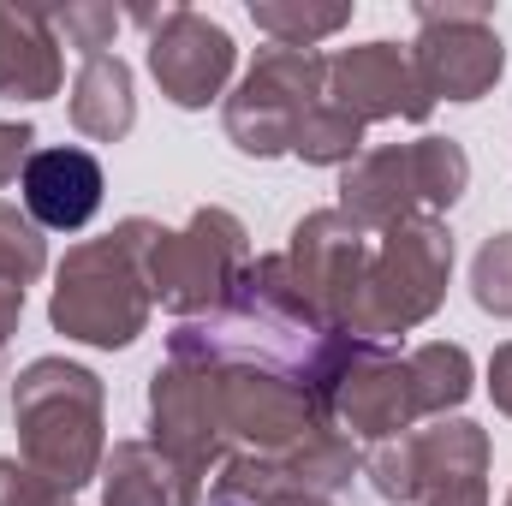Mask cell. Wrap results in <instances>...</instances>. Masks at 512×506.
Returning <instances> with one entry per match:
<instances>
[{"label":"cell","instance_id":"obj_20","mask_svg":"<svg viewBox=\"0 0 512 506\" xmlns=\"http://www.w3.org/2000/svg\"><path fill=\"white\" fill-rule=\"evenodd\" d=\"M411 370V399H417V417H447L471 399L477 370H471V352L453 346V340H429L405 358Z\"/></svg>","mask_w":512,"mask_h":506},{"label":"cell","instance_id":"obj_17","mask_svg":"<svg viewBox=\"0 0 512 506\" xmlns=\"http://www.w3.org/2000/svg\"><path fill=\"white\" fill-rule=\"evenodd\" d=\"M66 84L60 36L48 12L0 6V102H48Z\"/></svg>","mask_w":512,"mask_h":506},{"label":"cell","instance_id":"obj_10","mask_svg":"<svg viewBox=\"0 0 512 506\" xmlns=\"http://www.w3.org/2000/svg\"><path fill=\"white\" fill-rule=\"evenodd\" d=\"M352 477H364V453L352 435H322L310 447L256 459V453H227L221 471L209 477L203 506H274V501H334L340 489H352Z\"/></svg>","mask_w":512,"mask_h":506},{"label":"cell","instance_id":"obj_14","mask_svg":"<svg viewBox=\"0 0 512 506\" xmlns=\"http://www.w3.org/2000/svg\"><path fill=\"white\" fill-rule=\"evenodd\" d=\"M328 102L346 108L358 126H376V120H411V126H423L435 114V102L423 96V84L411 72V54L393 48V42L340 48L328 60Z\"/></svg>","mask_w":512,"mask_h":506},{"label":"cell","instance_id":"obj_9","mask_svg":"<svg viewBox=\"0 0 512 506\" xmlns=\"http://www.w3.org/2000/svg\"><path fill=\"white\" fill-rule=\"evenodd\" d=\"M215 387H221V429H227L233 453L274 459V453H292V447H310V441L334 435L328 399L292 376L227 364V370H215Z\"/></svg>","mask_w":512,"mask_h":506},{"label":"cell","instance_id":"obj_33","mask_svg":"<svg viewBox=\"0 0 512 506\" xmlns=\"http://www.w3.org/2000/svg\"><path fill=\"white\" fill-rule=\"evenodd\" d=\"M507 506H512V495H507Z\"/></svg>","mask_w":512,"mask_h":506},{"label":"cell","instance_id":"obj_2","mask_svg":"<svg viewBox=\"0 0 512 506\" xmlns=\"http://www.w3.org/2000/svg\"><path fill=\"white\" fill-rule=\"evenodd\" d=\"M12 429L18 459L54 489L78 495L102 477L108 459V387L72 358H36L12 381Z\"/></svg>","mask_w":512,"mask_h":506},{"label":"cell","instance_id":"obj_24","mask_svg":"<svg viewBox=\"0 0 512 506\" xmlns=\"http://www.w3.org/2000/svg\"><path fill=\"white\" fill-rule=\"evenodd\" d=\"M42 268H48V233L18 203H0V280L30 286L42 280Z\"/></svg>","mask_w":512,"mask_h":506},{"label":"cell","instance_id":"obj_16","mask_svg":"<svg viewBox=\"0 0 512 506\" xmlns=\"http://www.w3.org/2000/svg\"><path fill=\"white\" fill-rule=\"evenodd\" d=\"M364 233L376 227H399V221H417L423 215V191H417V155L411 143H382V149H364L346 173H340V203Z\"/></svg>","mask_w":512,"mask_h":506},{"label":"cell","instance_id":"obj_22","mask_svg":"<svg viewBox=\"0 0 512 506\" xmlns=\"http://www.w3.org/2000/svg\"><path fill=\"white\" fill-rule=\"evenodd\" d=\"M292 155L310 161V167H352V161L364 155V126H358L346 108L316 102V108L298 120V131H292Z\"/></svg>","mask_w":512,"mask_h":506},{"label":"cell","instance_id":"obj_29","mask_svg":"<svg viewBox=\"0 0 512 506\" xmlns=\"http://www.w3.org/2000/svg\"><path fill=\"white\" fill-rule=\"evenodd\" d=\"M489 399L501 417H512V340L495 346V358H489Z\"/></svg>","mask_w":512,"mask_h":506},{"label":"cell","instance_id":"obj_28","mask_svg":"<svg viewBox=\"0 0 512 506\" xmlns=\"http://www.w3.org/2000/svg\"><path fill=\"white\" fill-rule=\"evenodd\" d=\"M30 155H36V131L24 126V120H0V191L24 179Z\"/></svg>","mask_w":512,"mask_h":506},{"label":"cell","instance_id":"obj_1","mask_svg":"<svg viewBox=\"0 0 512 506\" xmlns=\"http://www.w3.org/2000/svg\"><path fill=\"white\" fill-rule=\"evenodd\" d=\"M155 239H161V227L131 215L108 239L72 245L66 262L54 268V298H48L54 334L96 346V352L131 346L155 310V292H149V245Z\"/></svg>","mask_w":512,"mask_h":506},{"label":"cell","instance_id":"obj_27","mask_svg":"<svg viewBox=\"0 0 512 506\" xmlns=\"http://www.w3.org/2000/svg\"><path fill=\"white\" fill-rule=\"evenodd\" d=\"M0 506H72L66 489H54L42 471H30L24 459H0Z\"/></svg>","mask_w":512,"mask_h":506},{"label":"cell","instance_id":"obj_31","mask_svg":"<svg viewBox=\"0 0 512 506\" xmlns=\"http://www.w3.org/2000/svg\"><path fill=\"white\" fill-rule=\"evenodd\" d=\"M423 506H489V483H471V489H447V495H435V501Z\"/></svg>","mask_w":512,"mask_h":506},{"label":"cell","instance_id":"obj_25","mask_svg":"<svg viewBox=\"0 0 512 506\" xmlns=\"http://www.w3.org/2000/svg\"><path fill=\"white\" fill-rule=\"evenodd\" d=\"M471 298H477L483 316L512 322V233L483 239V251L471 262Z\"/></svg>","mask_w":512,"mask_h":506},{"label":"cell","instance_id":"obj_13","mask_svg":"<svg viewBox=\"0 0 512 506\" xmlns=\"http://www.w3.org/2000/svg\"><path fill=\"white\" fill-rule=\"evenodd\" d=\"M328 417L340 435L352 441H399L417 429V399H411V370L399 352H387L376 340H364L352 352V364L340 370L334 393H328Z\"/></svg>","mask_w":512,"mask_h":506},{"label":"cell","instance_id":"obj_21","mask_svg":"<svg viewBox=\"0 0 512 506\" xmlns=\"http://www.w3.org/2000/svg\"><path fill=\"white\" fill-rule=\"evenodd\" d=\"M251 24L274 48H316L322 36L352 24V6H310V0H251Z\"/></svg>","mask_w":512,"mask_h":506},{"label":"cell","instance_id":"obj_4","mask_svg":"<svg viewBox=\"0 0 512 506\" xmlns=\"http://www.w3.org/2000/svg\"><path fill=\"white\" fill-rule=\"evenodd\" d=\"M245 274H251V233L233 209H215V203L197 209L179 233L161 227V239L149 245V292L179 322L227 310Z\"/></svg>","mask_w":512,"mask_h":506},{"label":"cell","instance_id":"obj_15","mask_svg":"<svg viewBox=\"0 0 512 506\" xmlns=\"http://www.w3.org/2000/svg\"><path fill=\"white\" fill-rule=\"evenodd\" d=\"M24 215L42 227V233H78L96 221L102 209V161L78 143H60V149H36L30 167H24Z\"/></svg>","mask_w":512,"mask_h":506},{"label":"cell","instance_id":"obj_23","mask_svg":"<svg viewBox=\"0 0 512 506\" xmlns=\"http://www.w3.org/2000/svg\"><path fill=\"white\" fill-rule=\"evenodd\" d=\"M417 155V191H423V215L441 221V209H453L471 185V155L453 143V137H417L411 143Z\"/></svg>","mask_w":512,"mask_h":506},{"label":"cell","instance_id":"obj_8","mask_svg":"<svg viewBox=\"0 0 512 506\" xmlns=\"http://www.w3.org/2000/svg\"><path fill=\"white\" fill-rule=\"evenodd\" d=\"M364 477L387 506H423L447 489L489 483V429L471 417H435L429 429L382 441L364 459Z\"/></svg>","mask_w":512,"mask_h":506},{"label":"cell","instance_id":"obj_12","mask_svg":"<svg viewBox=\"0 0 512 506\" xmlns=\"http://www.w3.org/2000/svg\"><path fill=\"white\" fill-rule=\"evenodd\" d=\"M370 251H376L370 233L346 209H310L292 227L286 268H292L298 292L310 298V310L340 334H352V310H358V292L370 274Z\"/></svg>","mask_w":512,"mask_h":506},{"label":"cell","instance_id":"obj_30","mask_svg":"<svg viewBox=\"0 0 512 506\" xmlns=\"http://www.w3.org/2000/svg\"><path fill=\"white\" fill-rule=\"evenodd\" d=\"M18 322H24V286H12V280H0V352L12 346V334H18Z\"/></svg>","mask_w":512,"mask_h":506},{"label":"cell","instance_id":"obj_3","mask_svg":"<svg viewBox=\"0 0 512 506\" xmlns=\"http://www.w3.org/2000/svg\"><path fill=\"white\" fill-rule=\"evenodd\" d=\"M447 280H453V233H447V221L417 215V221L387 227L382 245L370 251V274H364V292H358V310H352V340L387 346L393 334L423 328L441 310Z\"/></svg>","mask_w":512,"mask_h":506},{"label":"cell","instance_id":"obj_5","mask_svg":"<svg viewBox=\"0 0 512 506\" xmlns=\"http://www.w3.org/2000/svg\"><path fill=\"white\" fill-rule=\"evenodd\" d=\"M149 447L167 459V471L179 483V506H203L209 477L233 453L227 429H221V387H215L209 364L167 358L149 376Z\"/></svg>","mask_w":512,"mask_h":506},{"label":"cell","instance_id":"obj_26","mask_svg":"<svg viewBox=\"0 0 512 506\" xmlns=\"http://www.w3.org/2000/svg\"><path fill=\"white\" fill-rule=\"evenodd\" d=\"M48 18H54V36H66L84 60L90 54H108L114 36H120V12L102 6V0H72L66 12H48Z\"/></svg>","mask_w":512,"mask_h":506},{"label":"cell","instance_id":"obj_6","mask_svg":"<svg viewBox=\"0 0 512 506\" xmlns=\"http://www.w3.org/2000/svg\"><path fill=\"white\" fill-rule=\"evenodd\" d=\"M316 102H328V60L316 48H262L221 108L227 143L256 161L292 155V131Z\"/></svg>","mask_w":512,"mask_h":506},{"label":"cell","instance_id":"obj_19","mask_svg":"<svg viewBox=\"0 0 512 506\" xmlns=\"http://www.w3.org/2000/svg\"><path fill=\"white\" fill-rule=\"evenodd\" d=\"M102 506H179V483L149 441H114L102 459Z\"/></svg>","mask_w":512,"mask_h":506},{"label":"cell","instance_id":"obj_11","mask_svg":"<svg viewBox=\"0 0 512 506\" xmlns=\"http://www.w3.org/2000/svg\"><path fill=\"white\" fill-rule=\"evenodd\" d=\"M131 24L149 30V78L161 84V96L185 114L209 108L227 96L233 84V66H239V48L227 36V24H215L209 12L197 6H137Z\"/></svg>","mask_w":512,"mask_h":506},{"label":"cell","instance_id":"obj_18","mask_svg":"<svg viewBox=\"0 0 512 506\" xmlns=\"http://www.w3.org/2000/svg\"><path fill=\"white\" fill-rule=\"evenodd\" d=\"M72 126L90 143H120L137 126V90H131V66L120 54H90L72 78V102H66Z\"/></svg>","mask_w":512,"mask_h":506},{"label":"cell","instance_id":"obj_7","mask_svg":"<svg viewBox=\"0 0 512 506\" xmlns=\"http://www.w3.org/2000/svg\"><path fill=\"white\" fill-rule=\"evenodd\" d=\"M411 72H417L429 102H483L507 72L495 12L477 6V0H423L417 6V42H411Z\"/></svg>","mask_w":512,"mask_h":506},{"label":"cell","instance_id":"obj_32","mask_svg":"<svg viewBox=\"0 0 512 506\" xmlns=\"http://www.w3.org/2000/svg\"><path fill=\"white\" fill-rule=\"evenodd\" d=\"M274 506H334V501H310V495H298V501H274Z\"/></svg>","mask_w":512,"mask_h":506}]
</instances>
